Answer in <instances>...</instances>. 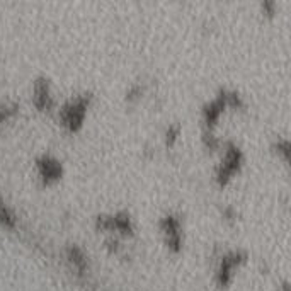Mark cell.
<instances>
[{
    "instance_id": "6da1fadb",
    "label": "cell",
    "mask_w": 291,
    "mask_h": 291,
    "mask_svg": "<svg viewBox=\"0 0 291 291\" xmlns=\"http://www.w3.org/2000/svg\"><path fill=\"white\" fill-rule=\"evenodd\" d=\"M87 103H89L87 97H77V99L72 101L68 106H65L63 112H61V118H63L65 125L70 126L72 130L79 128L83 116H85Z\"/></svg>"
},
{
    "instance_id": "7a4b0ae2",
    "label": "cell",
    "mask_w": 291,
    "mask_h": 291,
    "mask_svg": "<svg viewBox=\"0 0 291 291\" xmlns=\"http://www.w3.org/2000/svg\"><path fill=\"white\" fill-rule=\"evenodd\" d=\"M240 160H242V154H240V150L237 147H234V145H230V147H228V152H227V157H225L220 170H218V179H220L221 183H225V181H227L228 177H230L232 174L238 169Z\"/></svg>"
},
{
    "instance_id": "3957f363",
    "label": "cell",
    "mask_w": 291,
    "mask_h": 291,
    "mask_svg": "<svg viewBox=\"0 0 291 291\" xmlns=\"http://www.w3.org/2000/svg\"><path fill=\"white\" fill-rule=\"evenodd\" d=\"M162 228L167 234V242L174 249H179L181 245V234H179V221L176 216H165L162 220Z\"/></svg>"
},
{
    "instance_id": "277c9868",
    "label": "cell",
    "mask_w": 291,
    "mask_h": 291,
    "mask_svg": "<svg viewBox=\"0 0 291 291\" xmlns=\"http://www.w3.org/2000/svg\"><path fill=\"white\" fill-rule=\"evenodd\" d=\"M240 263V256L238 254H232V256L225 257L223 263H221V267L218 271V279H220L221 285H227L228 279H230V274L234 271V267Z\"/></svg>"
},
{
    "instance_id": "5b68a950",
    "label": "cell",
    "mask_w": 291,
    "mask_h": 291,
    "mask_svg": "<svg viewBox=\"0 0 291 291\" xmlns=\"http://www.w3.org/2000/svg\"><path fill=\"white\" fill-rule=\"evenodd\" d=\"M39 169H41V174L45 176V179H56L61 174V165L53 159H43L39 162Z\"/></svg>"
},
{
    "instance_id": "8992f818",
    "label": "cell",
    "mask_w": 291,
    "mask_h": 291,
    "mask_svg": "<svg viewBox=\"0 0 291 291\" xmlns=\"http://www.w3.org/2000/svg\"><path fill=\"white\" fill-rule=\"evenodd\" d=\"M227 106V101H225V94H221L220 97H218L216 101H213L210 106H206L205 109V116H206V121L208 123H213L218 119V116H220V112L223 111V107Z\"/></svg>"
},
{
    "instance_id": "52a82bcc",
    "label": "cell",
    "mask_w": 291,
    "mask_h": 291,
    "mask_svg": "<svg viewBox=\"0 0 291 291\" xmlns=\"http://www.w3.org/2000/svg\"><path fill=\"white\" fill-rule=\"evenodd\" d=\"M36 104L39 107H48L52 104V97L48 92V83L45 80H39L38 85H36Z\"/></svg>"
},
{
    "instance_id": "ba28073f",
    "label": "cell",
    "mask_w": 291,
    "mask_h": 291,
    "mask_svg": "<svg viewBox=\"0 0 291 291\" xmlns=\"http://www.w3.org/2000/svg\"><path fill=\"white\" fill-rule=\"evenodd\" d=\"M70 256H72V261H74L75 264L80 265V267H85V257H83V254L80 252L77 247L70 249Z\"/></svg>"
},
{
    "instance_id": "9c48e42d",
    "label": "cell",
    "mask_w": 291,
    "mask_h": 291,
    "mask_svg": "<svg viewBox=\"0 0 291 291\" xmlns=\"http://www.w3.org/2000/svg\"><path fill=\"white\" fill-rule=\"evenodd\" d=\"M177 133H179V128H177V126H172V128L167 132V141H170V143H172V141L176 140Z\"/></svg>"
},
{
    "instance_id": "30bf717a",
    "label": "cell",
    "mask_w": 291,
    "mask_h": 291,
    "mask_svg": "<svg viewBox=\"0 0 291 291\" xmlns=\"http://www.w3.org/2000/svg\"><path fill=\"white\" fill-rule=\"evenodd\" d=\"M0 220H3V221H10V216H9V213H7L3 208H0Z\"/></svg>"
}]
</instances>
